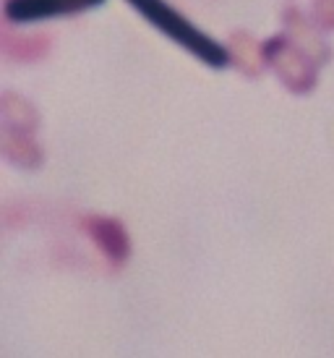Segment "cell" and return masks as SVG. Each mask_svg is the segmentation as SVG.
Segmentation results:
<instances>
[{"instance_id":"6da1fadb","label":"cell","mask_w":334,"mask_h":358,"mask_svg":"<svg viewBox=\"0 0 334 358\" xmlns=\"http://www.w3.org/2000/svg\"><path fill=\"white\" fill-rule=\"evenodd\" d=\"M128 3L154 29L162 31L167 40H173L177 48L191 52L204 66H209V69H225L227 63H230V52H227L225 45H219L209 34H204L194 21H188L183 13H177L167 0H128Z\"/></svg>"},{"instance_id":"7a4b0ae2","label":"cell","mask_w":334,"mask_h":358,"mask_svg":"<svg viewBox=\"0 0 334 358\" xmlns=\"http://www.w3.org/2000/svg\"><path fill=\"white\" fill-rule=\"evenodd\" d=\"M261 52H264V66L275 71L277 79L285 84L287 92L305 94L316 87L319 66L298 45H293L287 34H277L272 40H266L261 45Z\"/></svg>"},{"instance_id":"3957f363","label":"cell","mask_w":334,"mask_h":358,"mask_svg":"<svg viewBox=\"0 0 334 358\" xmlns=\"http://www.w3.org/2000/svg\"><path fill=\"white\" fill-rule=\"evenodd\" d=\"M81 230L92 238L99 254H105V259H110L115 267L128 262L131 238H128V230L120 220L105 217V215H87V217H81Z\"/></svg>"},{"instance_id":"277c9868","label":"cell","mask_w":334,"mask_h":358,"mask_svg":"<svg viewBox=\"0 0 334 358\" xmlns=\"http://www.w3.org/2000/svg\"><path fill=\"white\" fill-rule=\"evenodd\" d=\"M105 0H6L3 16L13 24H31V21L71 16L81 10L97 8Z\"/></svg>"},{"instance_id":"5b68a950","label":"cell","mask_w":334,"mask_h":358,"mask_svg":"<svg viewBox=\"0 0 334 358\" xmlns=\"http://www.w3.org/2000/svg\"><path fill=\"white\" fill-rule=\"evenodd\" d=\"M282 19H285V34L290 37V42L298 45L316 66H324L326 60L332 58V50H329L324 37L319 34V27L314 24V19L308 21L300 10L295 8H287Z\"/></svg>"},{"instance_id":"8992f818","label":"cell","mask_w":334,"mask_h":358,"mask_svg":"<svg viewBox=\"0 0 334 358\" xmlns=\"http://www.w3.org/2000/svg\"><path fill=\"white\" fill-rule=\"evenodd\" d=\"M0 147H3L6 159L13 162V165H19V168L34 170L42 165V150L29 131H16L3 126V141H0Z\"/></svg>"},{"instance_id":"52a82bcc","label":"cell","mask_w":334,"mask_h":358,"mask_svg":"<svg viewBox=\"0 0 334 358\" xmlns=\"http://www.w3.org/2000/svg\"><path fill=\"white\" fill-rule=\"evenodd\" d=\"M227 52H230V63L238 66L246 76H259L261 73L264 52H261V45L248 31H233L230 40H227Z\"/></svg>"},{"instance_id":"ba28073f","label":"cell","mask_w":334,"mask_h":358,"mask_svg":"<svg viewBox=\"0 0 334 358\" xmlns=\"http://www.w3.org/2000/svg\"><path fill=\"white\" fill-rule=\"evenodd\" d=\"M0 113H3V126H6V129L29 131V134H34L37 123H40V118H37V110L31 108L24 97L13 94V92H6V94H3Z\"/></svg>"},{"instance_id":"9c48e42d","label":"cell","mask_w":334,"mask_h":358,"mask_svg":"<svg viewBox=\"0 0 334 358\" xmlns=\"http://www.w3.org/2000/svg\"><path fill=\"white\" fill-rule=\"evenodd\" d=\"M50 50V37L45 34H24L19 40V50H13L8 58L21 60V63H31V60L45 58Z\"/></svg>"},{"instance_id":"30bf717a","label":"cell","mask_w":334,"mask_h":358,"mask_svg":"<svg viewBox=\"0 0 334 358\" xmlns=\"http://www.w3.org/2000/svg\"><path fill=\"white\" fill-rule=\"evenodd\" d=\"M311 19L319 29H334V0H314V10H311Z\"/></svg>"}]
</instances>
